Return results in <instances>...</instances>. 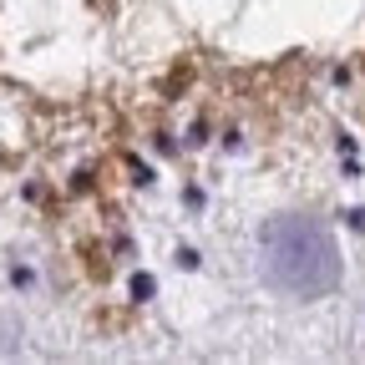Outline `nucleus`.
Returning a JSON list of instances; mask_svg holds the SVG:
<instances>
[{
  "instance_id": "nucleus-1",
  "label": "nucleus",
  "mask_w": 365,
  "mask_h": 365,
  "mask_svg": "<svg viewBox=\"0 0 365 365\" xmlns=\"http://www.w3.org/2000/svg\"><path fill=\"white\" fill-rule=\"evenodd\" d=\"M254 259L259 279L284 299H325L345 274L335 234L309 213H274L259 228Z\"/></svg>"
}]
</instances>
